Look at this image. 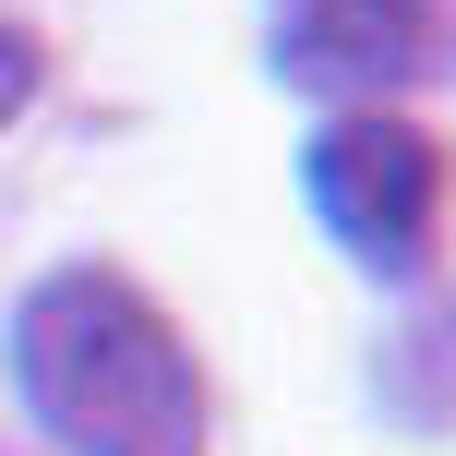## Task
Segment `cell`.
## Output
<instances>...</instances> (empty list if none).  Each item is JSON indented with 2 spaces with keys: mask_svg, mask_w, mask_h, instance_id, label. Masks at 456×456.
<instances>
[{
  "mask_svg": "<svg viewBox=\"0 0 456 456\" xmlns=\"http://www.w3.org/2000/svg\"><path fill=\"white\" fill-rule=\"evenodd\" d=\"M12 385L61 456H205V372L181 324L109 265H61L12 300Z\"/></svg>",
  "mask_w": 456,
  "mask_h": 456,
  "instance_id": "1",
  "label": "cell"
},
{
  "mask_svg": "<svg viewBox=\"0 0 456 456\" xmlns=\"http://www.w3.org/2000/svg\"><path fill=\"white\" fill-rule=\"evenodd\" d=\"M300 192H313V216L337 228V252L361 276H420L444 240V144L420 133V120L396 109H348L313 133V157H300Z\"/></svg>",
  "mask_w": 456,
  "mask_h": 456,
  "instance_id": "2",
  "label": "cell"
},
{
  "mask_svg": "<svg viewBox=\"0 0 456 456\" xmlns=\"http://www.w3.org/2000/svg\"><path fill=\"white\" fill-rule=\"evenodd\" d=\"M433 48V0H276V72L313 96H385Z\"/></svg>",
  "mask_w": 456,
  "mask_h": 456,
  "instance_id": "3",
  "label": "cell"
},
{
  "mask_svg": "<svg viewBox=\"0 0 456 456\" xmlns=\"http://www.w3.org/2000/svg\"><path fill=\"white\" fill-rule=\"evenodd\" d=\"M37 72H48V61H37V37H24V24H0V120L37 96Z\"/></svg>",
  "mask_w": 456,
  "mask_h": 456,
  "instance_id": "4",
  "label": "cell"
}]
</instances>
